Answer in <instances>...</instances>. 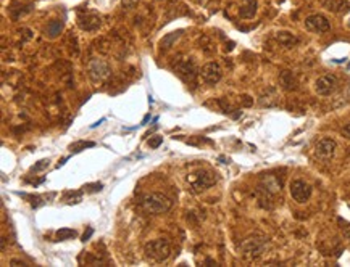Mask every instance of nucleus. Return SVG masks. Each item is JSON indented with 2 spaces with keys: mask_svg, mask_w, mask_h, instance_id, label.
I'll return each mask as SVG.
<instances>
[{
  "mask_svg": "<svg viewBox=\"0 0 350 267\" xmlns=\"http://www.w3.org/2000/svg\"><path fill=\"white\" fill-rule=\"evenodd\" d=\"M140 206L150 214H165L171 210L173 201L161 193H147L140 198Z\"/></svg>",
  "mask_w": 350,
  "mask_h": 267,
  "instance_id": "1",
  "label": "nucleus"
},
{
  "mask_svg": "<svg viewBox=\"0 0 350 267\" xmlns=\"http://www.w3.org/2000/svg\"><path fill=\"white\" fill-rule=\"evenodd\" d=\"M186 182H187V185L191 187V192L199 193V192L207 190V188H210L211 185H215L216 177H215V174L207 171V169H197V171L187 174Z\"/></svg>",
  "mask_w": 350,
  "mask_h": 267,
  "instance_id": "2",
  "label": "nucleus"
},
{
  "mask_svg": "<svg viewBox=\"0 0 350 267\" xmlns=\"http://www.w3.org/2000/svg\"><path fill=\"white\" fill-rule=\"evenodd\" d=\"M144 253L147 259H150L153 263H163L166 261L171 255V246L168 243V240L165 238H158V240H152L144 246Z\"/></svg>",
  "mask_w": 350,
  "mask_h": 267,
  "instance_id": "3",
  "label": "nucleus"
},
{
  "mask_svg": "<svg viewBox=\"0 0 350 267\" xmlns=\"http://www.w3.org/2000/svg\"><path fill=\"white\" fill-rule=\"evenodd\" d=\"M267 243L268 240L265 237H260V235H252L249 238L244 240L242 243V255L245 259H257L263 255L265 248H267Z\"/></svg>",
  "mask_w": 350,
  "mask_h": 267,
  "instance_id": "4",
  "label": "nucleus"
},
{
  "mask_svg": "<svg viewBox=\"0 0 350 267\" xmlns=\"http://www.w3.org/2000/svg\"><path fill=\"white\" fill-rule=\"evenodd\" d=\"M87 74L94 82H102L112 74V68L102 58H92L87 64Z\"/></svg>",
  "mask_w": 350,
  "mask_h": 267,
  "instance_id": "5",
  "label": "nucleus"
},
{
  "mask_svg": "<svg viewBox=\"0 0 350 267\" xmlns=\"http://www.w3.org/2000/svg\"><path fill=\"white\" fill-rule=\"evenodd\" d=\"M289 192H290V197H292L294 201H297V203H307V201L310 200V197H312V185L307 184L305 180H302V179H295L290 182V185H289Z\"/></svg>",
  "mask_w": 350,
  "mask_h": 267,
  "instance_id": "6",
  "label": "nucleus"
},
{
  "mask_svg": "<svg viewBox=\"0 0 350 267\" xmlns=\"http://www.w3.org/2000/svg\"><path fill=\"white\" fill-rule=\"evenodd\" d=\"M174 60H176V58H174ZM176 73L184 82H194V79H196V76H197V66H196L194 58H184V60H181V56H179L176 60Z\"/></svg>",
  "mask_w": 350,
  "mask_h": 267,
  "instance_id": "7",
  "label": "nucleus"
},
{
  "mask_svg": "<svg viewBox=\"0 0 350 267\" xmlns=\"http://www.w3.org/2000/svg\"><path fill=\"white\" fill-rule=\"evenodd\" d=\"M200 76H202V81L205 84H209V86H215V84H218L219 81H221L223 69L218 63L210 61V63H207L202 69H200Z\"/></svg>",
  "mask_w": 350,
  "mask_h": 267,
  "instance_id": "8",
  "label": "nucleus"
},
{
  "mask_svg": "<svg viewBox=\"0 0 350 267\" xmlns=\"http://www.w3.org/2000/svg\"><path fill=\"white\" fill-rule=\"evenodd\" d=\"M336 148H338V143H336V140L329 139V137H325V139H321V140L316 142L315 155H316V158L328 161V160H331L333 156L336 155Z\"/></svg>",
  "mask_w": 350,
  "mask_h": 267,
  "instance_id": "9",
  "label": "nucleus"
},
{
  "mask_svg": "<svg viewBox=\"0 0 350 267\" xmlns=\"http://www.w3.org/2000/svg\"><path fill=\"white\" fill-rule=\"evenodd\" d=\"M305 28L310 32H316V34H323V32H328L331 29V24H329V19L325 15H310L305 19Z\"/></svg>",
  "mask_w": 350,
  "mask_h": 267,
  "instance_id": "10",
  "label": "nucleus"
},
{
  "mask_svg": "<svg viewBox=\"0 0 350 267\" xmlns=\"http://www.w3.org/2000/svg\"><path fill=\"white\" fill-rule=\"evenodd\" d=\"M336 86H338V79H336V77L331 76V74H325V76H321V77L316 79L315 92L318 95H321V97H328L336 90Z\"/></svg>",
  "mask_w": 350,
  "mask_h": 267,
  "instance_id": "11",
  "label": "nucleus"
},
{
  "mask_svg": "<svg viewBox=\"0 0 350 267\" xmlns=\"http://www.w3.org/2000/svg\"><path fill=\"white\" fill-rule=\"evenodd\" d=\"M77 24L82 31H87V32H94L97 31L102 26V18L95 13H81L77 16Z\"/></svg>",
  "mask_w": 350,
  "mask_h": 267,
  "instance_id": "12",
  "label": "nucleus"
},
{
  "mask_svg": "<svg viewBox=\"0 0 350 267\" xmlns=\"http://www.w3.org/2000/svg\"><path fill=\"white\" fill-rule=\"evenodd\" d=\"M258 10V2L257 0H242L239 5V16L244 19H252L257 15Z\"/></svg>",
  "mask_w": 350,
  "mask_h": 267,
  "instance_id": "13",
  "label": "nucleus"
},
{
  "mask_svg": "<svg viewBox=\"0 0 350 267\" xmlns=\"http://www.w3.org/2000/svg\"><path fill=\"white\" fill-rule=\"evenodd\" d=\"M262 188L268 195H276L278 192H281V182L276 179V175H263L262 177Z\"/></svg>",
  "mask_w": 350,
  "mask_h": 267,
  "instance_id": "14",
  "label": "nucleus"
},
{
  "mask_svg": "<svg viewBox=\"0 0 350 267\" xmlns=\"http://www.w3.org/2000/svg\"><path fill=\"white\" fill-rule=\"evenodd\" d=\"M275 39L278 41V44L282 45V47H286V49L294 47V45H297V44L300 42V39L297 37V36H294L292 32H289V31H280V32H276Z\"/></svg>",
  "mask_w": 350,
  "mask_h": 267,
  "instance_id": "15",
  "label": "nucleus"
},
{
  "mask_svg": "<svg viewBox=\"0 0 350 267\" xmlns=\"http://www.w3.org/2000/svg\"><path fill=\"white\" fill-rule=\"evenodd\" d=\"M325 6L333 13H347V11H350V2H347V0H326Z\"/></svg>",
  "mask_w": 350,
  "mask_h": 267,
  "instance_id": "16",
  "label": "nucleus"
},
{
  "mask_svg": "<svg viewBox=\"0 0 350 267\" xmlns=\"http://www.w3.org/2000/svg\"><path fill=\"white\" fill-rule=\"evenodd\" d=\"M280 84L284 90H295L297 89V81L295 76L290 71H282L280 74Z\"/></svg>",
  "mask_w": 350,
  "mask_h": 267,
  "instance_id": "17",
  "label": "nucleus"
},
{
  "mask_svg": "<svg viewBox=\"0 0 350 267\" xmlns=\"http://www.w3.org/2000/svg\"><path fill=\"white\" fill-rule=\"evenodd\" d=\"M183 29H179V31H174V32H170V34H166L163 39H161V42H160V47L161 50H168V49H171L173 47V44L178 41V39L183 36Z\"/></svg>",
  "mask_w": 350,
  "mask_h": 267,
  "instance_id": "18",
  "label": "nucleus"
},
{
  "mask_svg": "<svg viewBox=\"0 0 350 267\" xmlns=\"http://www.w3.org/2000/svg\"><path fill=\"white\" fill-rule=\"evenodd\" d=\"M90 147H95V143H94V142L79 140V142L71 143V145H70V152H71V153H79V152H82V150L90 148Z\"/></svg>",
  "mask_w": 350,
  "mask_h": 267,
  "instance_id": "19",
  "label": "nucleus"
},
{
  "mask_svg": "<svg viewBox=\"0 0 350 267\" xmlns=\"http://www.w3.org/2000/svg\"><path fill=\"white\" fill-rule=\"evenodd\" d=\"M62 29H63V24H62V21H50L49 23V26H47V34L50 36V37H57L58 34H60L62 32Z\"/></svg>",
  "mask_w": 350,
  "mask_h": 267,
  "instance_id": "20",
  "label": "nucleus"
},
{
  "mask_svg": "<svg viewBox=\"0 0 350 267\" xmlns=\"http://www.w3.org/2000/svg\"><path fill=\"white\" fill-rule=\"evenodd\" d=\"M55 237H57V240H60V242H63V240L74 238V237H76V230H73V229H67V227H63V229L57 230Z\"/></svg>",
  "mask_w": 350,
  "mask_h": 267,
  "instance_id": "21",
  "label": "nucleus"
},
{
  "mask_svg": "<svg viewBox=\"0 0 350 267\" xmlns=\"http://www.w3.org/2000/svg\"><path fill=\"white\" fill-rule=\"evenodd\" d=\"M82 198V195L81 192H68L67 195H65V201H68V203H79Z\"/></svg>",
  "mask_w": 350,
  "mask_h": 267,
  "instance_id": "22",
  "label": "nucleus"
},
{
  "mask_svg": "<svg viewBox=\"0 0 350 267\" xmlns=\"http://www.w3.org/2000/svg\"><path fill=\"white\" fill-rule=\"evenodd\" d=\"M103 188V185L100 184V182H95V184H87V185H84V190L86 192H100Z\"/></svg>",
  "mask_w": 350,
  "mask_h": 267,
  "instance_id": "23",
  "label": "nucleus"
},
{
  "mask_svg": "<svg viewBox=\"0 0 350 267\" xmlns=\"http://www.w3.org/2000/svg\"><path fill=\"white\" fill-rule=\"evenodd\" d=\"M161 143H163V137H152L150 140H148V147L150 148H158Z\"/></svg>",
  "mask_w": 350,
  "mask_h": 267,
  "instance_id": "24",
  "label": "nucleus"
},
{
  "mask_svg": "<svg viewBox=\"0 0 350 267\" xmlns=\"http://www.w3.org/2000/svg\"><path fill=\"white\" fill-rule=\"evenodd\" d=\"M49 166V160H42V161H39L36 166H32V169L31 171H41V169H44V167H47Z\"/></svg>",
  "mask_w": 350,
  "mask_h": 267,
  "instance_id": "25",
  "label": "nucleus"
},
{
  "mask_svg": "<svg viewBox=\"0 0 350 267\" xmlns=\"http://www.w3.org/2000/svg\"><path fill=\"white\" fill-rule=\"evenodd\" d=\"M121 2H123V6H125V8L131 10V8H134L136 5H138L139 0H121Z\"/></svg>",
  "mask_w": 350,
  "mask_h": 267,
  "instance_id": "26",
  "label": "nucleus"
},
{
  "mask_svg": "<svg viewBox=\"0 0 350 267\" xmlns=\"http://www.w3.org/2000/svg\"><path fill=\"white\" fill-rule=\"evenodd\" d=\"M342 135H344L346 139L350 140V122H349L347 126H344V129H342Z\"/></svg>",
  "mask_w": 350,
  "mask_h": 267,
  "instance_id": "27",
  "label": "nucleus"
},
{
  "mask_svg": "<svg viewBox=\"0 0 350 267\" xmlns=\"http://www.w3.org/2000/svg\"><path fill=\"white\" fill-rule=\"evenodd\" d=\"M242 99H244L242 102H244V105H245V107H250V105H252V103H254V100H252L249 95H245V97H242Z\"/></svg>",
  "mask_w": 350,
  "mask_h": 267,
  "instance_id": "28",
  "label": "nucleus"
},
{
  "mask_svg": "<svg viewBox=\"0 0 350 267\" xmlns=\"http://www.w3.org/2000/svg\"><path fill=\"white\" fill-rule=\"evenodd\" d=\"M92 229H87V233H84V235H82V242H87V240L90 238V235H92Z\"/></svg>",
  "mask_w": 350,
  "mask_h": 267,
  "instance_id": "29",
  "label": "nucleus"
},
{
  "mask_svg": "<svg viewBox=\"0 0 350 267\" xmlns=\"http://www.w3.org/2000/svg\"><path fill=\"white\" fill-rule=\"evenodd\" d=\"M10 264L11 266H26V263H23V261H19V259H11V261H10Z\"/></svg>",
  "mask_w": 350,
  "mask_h": 267,
  "instance_id": "30",
  "label": "nucleus"
},
{
  "mask_svg": "<svg viewBox=\"0 0 350 267\" xmlns=\"http://www.w3.org/2000/svg\"><path fill=\"white\" fill-rule=\"evenodd\" d=\"M148 119H150V116H148V114H147V116H145V118H144V121H142V124H145V122H147Z\"/></svg>",
  "mask_w": 350,
  "mask_h": 267,
  "instance_id": "31",
  "label": "nucleus"
}]
</instances>
